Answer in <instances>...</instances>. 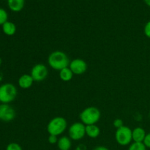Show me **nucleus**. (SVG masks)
<instances>
[{"mask_svg": "<svg viewBox=\"0 0 150 150\" xmlns=\"http://www.w3.org/2000/svg\"><path fill=\"white\" fill-rule=\"evenodd\" d=\"M144 3L146 5L150 7V0H144Z\"/></svg>", "mask_w": 150, "mask_h": 150, "instance_id": "nucleus-26", "label": "nucleus"}, {"mask_svg": "<svg viewBox=\"0 0 150 150\" xmlns=\"http://www.w3.org/2000/svg\"><path fill=\"white\" fill-rule=\"evenodd\" d=\"M34 80L30 74H23L18 79V86L21 89H29L33 85Z\"/></svg>", "mask_w": 150, "mask_h": 150, "instance_id": "nucleus-10", "label": "nucleus"}, {"mask_svg": "<svg viewBox=\"0 0 150 150\" xmlns=\"http://www.w3.org/2000/svg\"><path fill=\"white\" fill-rule=\"evenodd\" d=\"M92 150H109V149H108L107 147H105V146H96L95 148H94Z\"/></svg>", "mask_w": 150, "mask_h": 150, "instance_id": "nucleus-25", "label": "nucleus"}, {"mask_svg": "<svg viewBox=\"0 0 150 150\" xmlns=\"http://www.w3.org/2000/svg\"><path fill=\"white\" fill-rule=\"evenodd\" d=\"M17 88L13 83H6L0 86V102L2 104H9L17 97Z\"/></svg>", "mask_w": 150, "mask_h": 150, "instance_id": "nucleus-4", "label": "nucleus"}, {"mask_svg": "<svg viewBox=\"0 0 150 150\" xmlns=\"http://www.w3.org/2000/svg\"><path fill=\"white\" fill-rule=\"evenodd\" d=\"M100 111L94 106H89L84 108L79 114L81 122L86 126L96 125L100 120Z\"/></svg>", "mask_w": 150, "mask_h": 150, "instance_id": "nucleus-2", "label": "nucleus"}, {"mask_svg": "<svg viewBox=\"0 0 150 150\" xmlns=\"http://www.w3.org/2000/svg\"><path fill=\"white\" fill-rule=\"evenodd\" d=\"M87 64L81 59H75L70 62L69 68L72 70L74 75H82L87 70Z\"/></svg>", "mask_w": 150, "mask_h": 150, "instance_id": "nucleus-8", "label": "nucleus"}, {"mask_svg": "<svg viewBox=\"0 0 150 150\" xmlns=\"http://www.w3.org/2000/svg\"><path fill=\"white\" fill-rule=\"evenodd\" d=\"M113 125H114V127L117 129L122 127V126H124L122 120H121V119H116V120H114V122H113Z\"/></svg>", "mask_w": 150, "mask_h": 150, "instance_id": "nucleus-20", "label": "nucleus"}, {"mask_svg": "<svg viewBox=\"0 0 150 150\" xmlns=\"http://www.w3.org/2000/svg\"><path fill=\"white\" fill-rule=\"evenodd\" d=\"M144 33L145 36L150 39V21L145 24L144 28Z\"/></svg>", "mask_w": 150, "mask_h": 150, "instance_id": "nucleus-21", "label": "nucleus"}, {"mask_svg": "<svg viewBox=\"0 0 150 150\" xmlns=\"http://www.w3.org/2000/svg\"><path fill=\"white\" fill-rule=\"evenodd\" d=\"M25 4V0H7V5L10 10L18 13L23 10Z\"/></svg>", "mask_w": 150, "mask_h": 150, "instance_id": "nucleus-12", "label": "nucleus"}, {"mask_svg": "<svg viewBox=\"0 0 150 150\" xmlns=\"http://www.w3.org/2000/svg\"><path fill=\"white\" fill-rule=\"evenodd\" d=\"M68 135L71 140H81L86 136V125H83L81 122H74L69 127Z\"/></svg>", "mask_w": 150, "mask_h": 150, "instance_id": "nucleus-6", "label": "nucleus"}, {"mask_svg": "<svg viewBox=\"0 0 150 150\" xmlns=\"http://www.w3.org/2000/svg\"><path fill=\"white\" fill-rule=\"evenodd\" d=\"M73 73L72 70L68 67H65V68L62 69L59 71V79H61L62 81L67 82L72 80L73 77Z\"/></svg>", "mask_w": 150, "mask_h": 150, "instance_id": "nucleus-16", "label": "nucleus"}, {"mask_svg": "<svg viewBox=\"0 0 150 150\" xmlns=\"http://www.w3.org/2000/svg\"><path fill=\"white\" fill-rule=\"evenodd\" d=\"M70 63V59L64 51H53L48 57V65L52 69L58 71H60L65 67H68Z\"/></svg>", "mask_w": 150, "mask_h": 150, "instance_id": "nucleus-1", "label": "nucleus"}, {"mask_svg": "<svg viewBox=\"0 0 150 150\" xmlns=\"http://www.w3.org/2000/svg\"><path fill=\"white\" fill-rule=\"evenodd\" d=\"M128 150H146V147L144 143L139 142H133L130 145Z\"/></svg>", "mask_w": 150, "mask_h": 150, "instance_id": "nucleus-17", "label": "nucleus"}, {"mask_svg": "<svg viewBox=\"0 0 150 150\" xmlns=\"http://www.w3.org/2000/svg\"><path fill=\"white\" fill-rule=\"evenodd\" d=\"M8 19V14L4 9L0 7V25L2 26Z\"/></svg>", "mask_w": 150, "mask_h": 150, "instance_id": "nucleus-18", "label": "nucleus"}, {"mask_svg": "<svg viewBox=\"0 0 150 150\" xmlns=\"http://www.w3.org/2000/svg\"><path fill=\"white\" fill-rule=\"evenodd\" d=\"M115 139L117 144L121 146H127L133 141L132 130L127 126H122L117 129L115 133Z\"/></svg>", "mask_w": 150, "mask_h": 150, "instance_id": "nucleus-5", "label": "nucleus"}, {"mask_svg": "<svg viewBox=\"0 0 150 150\" xmlns=\"http://www.w3.org/2000/svg\"><path fill=\"white\" fill-rule=\"evenodd\" d=\"M57 144L59 150H70L72 146L71 139L69 136H62L59 139Z\"/></svg>", "mask_w": 150, "mask_h": 150, "instance_id": "nucleus-13", "label": "nucleus"}, {"mask_svg": "<svg viewBox=\"0 0 150 150\" xmlns=\"http://www.w3.org/2000/svg\"><path fill=\"white\" fill-rule=\"evenodd\" d=\"M30 75L32 76L34 81L41 82L45 80L48 75V70L44 64H35L31 70Z\"/></svg>", "mask_w": 150, "mask_h": 150, "instance_id": "nucleus-7", "label": "nucleus"}, {"mask_svg": "<svg viewBox=\"0 0 150 150\" xmlns=\"http://www.w3.org/2000/svg\"><path fill=\"white\" fill-rule=\"evenodd\" d=\"M2 31L4 35L7 36H13L16 32V26L14 23L7 21L2 25Z\"/></svg>", "mask_w": 150, "mask_h": 150, "instance_id": "nucleus-15", "label": "nucleus"}, {"mask_svg": "<svg viewBox=\"0 0 150 150\" xmlns=\"http://www.w3.org/2000/svg\"><path fill=\"white\" fill-rule=\"evenodd\" d=\"M143 143L146 146V148H149L150 149V133H146V137H145Z\"/></svg>", "mask_w": 150, "mask_h": 150, "instance_id": "nucleus-23", "label": "nucleus"}, {"mask_svg": "<svg viewBox=\"0 0 150 150\" xmlns=\"http://www.w3.org/2000/svg\"><path fill=\"white\" fill-rule=\"evenodd\" d=\"M58 136H54V135H49L48 138V141L51 144H56L58 142Z\"/></svg>", "mask_w": 150, "mask_h": 150, "instance_id": "nucleus-22", "label": "nucleus"}, {"mask_svg": "<svg viewBox=\"0 0 150 150\" xmlns=\"http://www.w3.org/2000/svg\"><path fill=\"white\" fill-rule=\"evenodd\" d=\"M100 134V129L97 125L86 126V135L91 139H96Z\"/></svg>", "mask_w": 150, "mask_h": 150, "instance_id": "nucleus-14", "label": "nucleus"}, {"mask_svg": "<svg viewBox=\"0 0 150 150\" xmlns=\"http://www.w3.org/2000/svg\"><path fill=\"white\" fill-rule=\"evenodd\" d=\"M75 150H87V147L84 144H80L76 146Z\"/></svg>", "mask_w": 150, "mask_h": 150, "instance_id": "nucleus-24", "label": "nucleus"}, {"mask_svg": "<svg viewBox=\"0 0 150 150\" xmlns=\"http://www.w3.org/2000/svg\"><path fill=\"white\" fill-rule=\"evenodd\" d=\"M0 120H1V119H0Z\"/></svg>", "mask_w": 150, "mask_h": 150, "instance_id": "nucleus-27", "label": "nucleus"}, {"mask_svg": "<svg viewBox=\"0 0 150 150\" xmlns=\"http://www.w3.org/2000/svg\"><path fill=\"white\" fill-rule=\"evenodd\" d=\"M16 117V111L12 106L8 104L0 105V119L1 121L8 122L13 120Z\"/></svg>", "mask_w": 150, "mask_h": 150, "instance_id": "nucleus-9", "label": "nucleus"}, {"mask_svg": "<svg viewBox=\"0 0 150 150\" xmlns=\"http://www.w3.org/2000/svg\"><path fill=\"white\" fill-rule=\"evenodd\" d=\"M67 127V122L64 117H56L47 125V132L49 135L59 136L62 134Z\"/></svg>", "mask_w": 150, "mask_h": 150, "instance_id": "nucleus-3", "label": "nucleus"}, {"mask_svg": "<svg viewBox=\"0 0 150 150\" xmlns=\"http://www.w3.org/2000/svg\"><path fill=\"white\" fill-rule=\"evenodd\" d=\"M6 150H23L22 149L21 146L17 143H10L7 146V148H6Z\"/></svg>", "mask_w": 150, "mask_h": 150, "instance_id": "nucleus-19", "label": "nucleus"}, {"mask_svg": "<svg viewBox=\"0 0 150 150\" xmlns=\"http://www.w3.org/2000/svg\"><path fill=\"white\" fill-rule=\"evenodd\" d=\"M146 135V133L145 130L141 127H137L132 130V136H133V141L134 142L143 143Z\"/></svg>", "mask_w": 150, "mask_h": 150, "instance_id": "nucleus-11", "label": "nucleus"}]
</instances>
